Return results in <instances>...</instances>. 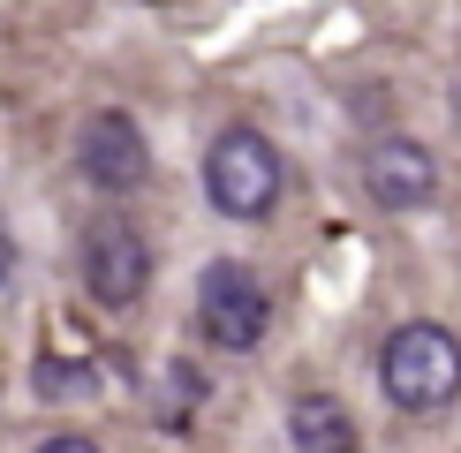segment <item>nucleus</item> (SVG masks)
I'll list each match as a JSON object with an SVG mask.
<instances>
[{
    "instance_id": "f257e3e1",
    "label": "nucleus",
    "mask_w": 461,
    "mask_h": 453,
    "mask_svg": "<svg viewBox=\"0 0 461 453\" xmlns=\"http://www.w3.org/2000/svg\"><path fill=\"white\" fill-rule=\"evenodd\" d=\"M378 393H386L401 415H416V423L447 415L461 401V333L438 325V317L393 325L378 340Z\"/></svg>"
},
{
    "instance_id": "f03ea898",
    "label": "nucleus",
    "mask_w": 461,
    "mask_h": 453,
    "mask_svg": "<svg viewBox=\"0 0 461 453\" xmlns=\"http://www.w3.org/2000/svg\"><path fill=\"white\" fill-rule=\"evenodd\" d=\"M204 204H212L220 219H273L280 212V197H287V159H280V144L265 137V129H220L212 144H204Z\"/></svg>"
},
{
    "instance_id": "7ed1b4c3",
    "label": "nucleus",
    "mask_w": 461,
    "mask_h": 453,
    "mask_svg": "<svg viewBox=\"0 0 461 453\" xmlns=\"http://www.w3.org/2000/svg\"><path fill=\"white\" fill-rule=\"evenodd\" d=\"M197 333L220 355H258L273 333V288L242 257H212L197 272Z\"/></svg>"
},
{
    "instance_id": "20e7f679",
    "label": "nucleus",
    "mask_w": 461,
    "mask_h": 453,
    "mask_svg": "<svg viewBox=\"0 0 461 453\" xmlns=\"http://www.w3.org/2000/svg\"><path fill=\"white\" fill-rule=\"evenodd\" d=\"M76 272H84V295L99 310H137L151 288V242L129 212H99L76 242Z\"/></svg>"
},
{
    "instance_id": "39448f33",
    "label": "nucleus",
    "mask_w": 461,
    "mask_h": 453,
    "mask_svg": "<svg viewBox=\"0 0 461 453\" xmlns=\"http://www.w3.org/2000/svg\"><path fill=\"white\" fill-rule=\"evenodd\" d=\"M76 174H84L99 197H137L151 182V137L137 129V113L99 106L84 129H76Z\"/></svg>"
},
{
    "instance_id": "423d86ee",
    "label": "nucleus",
    "mask_w": 461,
    "mask_h": 453,
    "mask_svg": "<svg viewBox=\"0 0 461 453\" xmlns=\"http://www.w3.org/2000/svg\"><path fill=\"white\" fill-rule=\"evenodd\" d=\"M363 197L378 204V212H424V204H438V189H447V174H438V151L401 137V129H386V137L363 144Z\"/></svg>"
},
{
    "instance_id": "0eeeda50",
    "label": "nucleus",
    "mask_w": 461,
    "mask_h": 453,
    "mask_svg": "<svg viewBox=\"0 0 461 453\" xmlns=\"http://www.w3.org/2000/svg\"><path fill=\"white\" fill-rule=\"evenodd\" d=\"M287 446L295 453H363V431L340 393H295L287 401Z\"/></svg>"
},
{
    "instance_id": "6e6552de",
    "label": "nucleus",
    "mask_w": 461,
    "mask_h": 453,
    "mask_svg": "<svg viewBox=\"0 0 461 453\" xmlns=\"http://www.w3.org/2000/svg\"><path fill=\"white\" fill-rule=\"evenodd\" d=\"M99 386H106L99 363H76V355H61V348L31 363V393L38 401H84V393H99Z\"/></svg>"
},
{
    "instance_id": "1a4fd4ad",
    "label": "nucleus",
    "mask_w": 461,
    "mask_h": 453,
    "mask_svg": "<svg viewBox=\"0 0 461 453\" xmlns=\"http://www.w3.org/2000/svg\"><path fill=\"white\" fill-rule=\"evenodd\" d=\"M197 401H204V378L189 370V363H167V370H159V386H151V423L189 431V423H197Z\"/></svg>"
},
{
    "instance_id": "9d476101",
    "label": "nucleus",
    "mask_w": 461,
    "mask_h": 453,
    "mask_svg": "<svg viewBox=\"0 0 461 453\" xmlns=\"http://www.w3.org/2000/svg\"><path fill=\"white\" fill-rule=\"evenodd\" d=\"M15 272H23V250H15V226L0 219V288H15Z\"/></svg>"
},
{
    "instance_id": "9b49d317",
    "label": "nucleus",
    "mask_w": 461,
    "mask_h": 453,
    "mask_svg": "<svg viewBox=\"0 0 461 453\" xmlns=\"http://www.w3.org/2000/svg\"><path fill=\"white\" fill-rule=\"evenodd\" d=\"M38 453H106V446H99V439H84V431H53Z\"/></svg>"
}]
</instances>
